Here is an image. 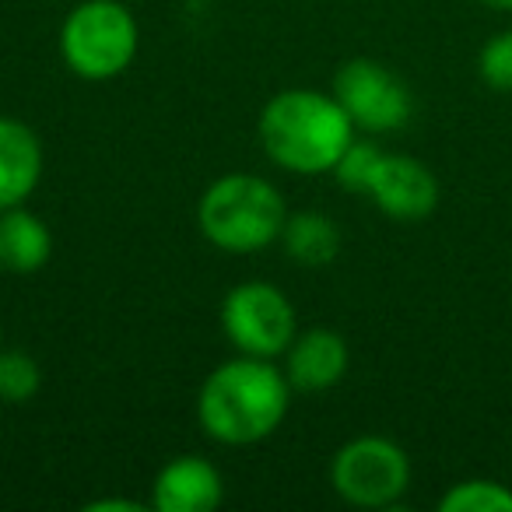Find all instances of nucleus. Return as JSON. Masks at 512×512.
I'll use <instances>...</instances> for the list:
<instances>
[{"label":"nucleus","instance_id":"nucleus-1","mask_svg":"<svg viewBox=\"0 0 512 512\" xmlns=\"http://www.w3.org/2000/svg\"><path fill=\"white\" fill-rule=\"evenodd\" d=\"M292 383L271 358L242 355L218 365L204 379L197 397V418L211 439L225 446H249L281 428L288 414Z\"/></svg>","mask_w":512,"mask_h":512},{"label":"nucleus","instance_id":"nucleus-2","mask_svg":"<svg viewBox=\"0 0 512 512\" xmlns=\"http://www.w3.org/2000/svg\"><path fill=\"white\" fill-rule=\"evenodd\" d=\"M260 141L274 165L299 176H320L334 172L337 158L355 141V123L334 95L288 88L260 113Z\"/></svg>","mask_w":512,"mask_h":512},{"label":"nucleus","instance_id":"nucleus-3","mask_svg":"<svg viewBox=\"0 0 512 512\" xmlns=\"http://www.w3.org/2000/svg\"><path fill=\"white\" fill-rule=\"evenodd\" d=\"M200 232L225 253H256L281 239L285 228V197L278 186L260 176L232 172L207 186L197 204Z\"/></svg>","mask_w":512,"mask_h":512},{"label":"nucleus","instance_id":"nucleus-4","mask_svg":"<svg viewBox=\"0 0 512 512\" xmlns=\"http://www.w3.org/2000/svg\"><path fill=\"white\" fill-rule=\"evenodd\" d=\"M60 53L78 78H116L137 57L134 15L120 0H81L60 29Z\"/></svg>","mask_w":512,"mask_h":512},{"label":"nucleus","instance_id":"nucleus-5","mask_svg":"<svg viewBox=\"0 0 512 512\" xmlns=\"http://www.w3.org/2000/svg\"><path fill=\"white\" fill-rule=\"evenodd\" d=\"M330 484L344 502L362 509H386L411 484V460L397 442L383 435H362L334 456Z\"/></svg>","mask_w":512,"mask_h":512},{"label":"nucleus","instance_id":"nucleus-6","mask_svg":"<svg viewBox=\"0 0 512 512\" xmlns=\"http://www.w3.org/2000/svg\"><path fill=\"white\" fill-rule=\"evenodd\" d=\"M221 330L253 358H274L295 341V309L267 281H242L221 302Z\"/></svg>","mask_w":512,"mask_h":512},{"label":"nucleus","instance_id":"nucleus-7","mask_svg":"<svg viewBox=\"0 0 512 512\" xmlns=\"http://www.w3.org/2000/svg\"><path fill=\"white\" fill-rule=\"evenodd\" d=\"M334 99L351 116L355 130L390 134L411 120V88L379 60H348L334 78Z\"/></svg>","mask_w":512,"mask_h":512},{"label":"nucleus","instance_id":"nucleus-8","mask_svg":"<svg viewBox=\"0 0 512 512\" xmlns=\"http://www.w3.org/2000/svg\"><path fill=\"white\" fill-rule=\"evenodd\" d=\"M369 197L383 214L397 221L428 218L439 204V179L432 176L425 162L407 155H386L372 179Z\"/></svg>","mask_w":512,"mask_h":512},{"label":"nucleus","instance_id":"nucleus-9","mask_svg":"<svg viewBox=\"0 0 512 512\" xmlns=\"http://www.w3.org/2000/svg\"><path fill=\"white\" fill-rule=\"evenodd\" d=\"M225 495L214 463L200 456H176L151 484V509L158 512H211Z\"/></svg>","mask_w":512,"mask_h":512},{"label":"nucleus","instance_id":"nucleus-10","mask_svg":"<svg viewBox=\"0 0 512 512\" xmlns=\"http://www.w3.org/2000/svg\"><path fill=\"white\" fill-rule=\"evenodd\" d=\"M348 372V344L341 334L327 327H313L306 334H295L288 344V365L285 376L292 390L302 393H320L337 386Z\"/></svg>","mask_w":512,"mask_h":512},{"label":"nucleus","instance_id":"nucleus-11","mask_svg":"<svg viewBox=\"0 0 512 512\" xmlns=\"http://www.w3.org/2000/svg\"><path fill=\"white\" fill-rule=\"evenodd\" d=\"M43 176V144L22 120L0 116V211L32 197Z\"/></svg>","mask_w":512,"mask_h":512},{"label":"nucleus","instance_id":"nucleus-12","mask_svg":"<svg viewBox=\"0 0 512 512\" xmlns=\"http://www.w3.org/2000/svg\"><path fill=\"white\" fill-rule=\"evenodd\" d=\"M53 253V235L43 218L22 204L0 211V267L11 274H36Z\"/></svg>","mask_w":512,"mask_h":512},{"label":"nucleus","instance_id":"nucleus-13","mask_svg":"<svg viewBox=\"0 0 512 512\" xmlns=\"http://www.w3.org/2000/svg\"><path fill=\"white\" fill-rule=\"evenodd\" d=\"M281 242H285L288 256L302 267H327L337 253H341V228L327 218V214H292L281 228Z\"/></svg>","mask_w":512,"mask_h":512},{"label":"nucleus","instance_id":"nucleus-14","mask_svg":"<svg viewBox=\"0 0 512 512\" xmlns=\"http://www.w3.org/2000/svg\"><path fill=\"white\" fill-rule=\"evenodd\" d=\"M442 512H512V491L498 481H460L439 498Z\"/></svg>","mask_w":512,"mask_h":512},{"label":"nucleus","instance_id":"nucleus-15","mask_svg":"<svg viewBox=\"0 0 512 512\" xmlns=\"http://www.w3.org/2000/svg\"><path fill=\"white\" fill-rule=\"evenodd\" d=\"M39 386H43V372H39L36 358L25 351L0 348V400L4 404H29L36 400Z\"/></svg>","mask_w":512,"mask_h":512},{"label":"nucleus","instance_id":"nucleus-16","mask_svg":"<svg viewBox=\"0 0 512 512\" xmlns=\"http://www.w3.org/2000/svg\"><path fill=\"white\" fill-rule=\"evenodd\" d=\"M383 158H386V151H379L372 141H358L355 137L334 165L337 183H341L348 193H369L372 179H376L379 165H383Z\"/></svg>","mask_w":512,"mask_h":512},{"label":"nucleus","instance_id":"nucleus-17","mask_svg":"<svg viewBox=\"0 0 512 512\" xmlns=\"http://www.w3.org/2000/svg\"><path fill=\"white\" fill-rule=\"evenodd\" d=\"M477 74L491 92H512V29L498 32L495 39L481 46Z\"/></svg>","mask_w":512,"mask_h":512},{"label":"nucleus","instance_id":"nucleus-18","mask_svg":"<svg viewBox=\"0 0 512 512\" xmlns=\"http://www.w3.org/2000/svg\"><path fill=\"white\" fill-rule=\"evenodd\" d=\"M109 509L141 512V502H123V498H102V502H88V512H109Z\"/></svg>","mask_w":512,"mask_h":512},{"label":"nucleus","instance_id":"nucleus-19","mask_svg":"<svg viewBox=\"0 0 512 512\" xmlns=\"http://www.w3.org/2000/svg\"><path fill=\"white\" fill-rule=\"evenodd\" d=\"M481 4H488L495 11H512V0H481Z\"/></svg>","mask_w":512,"mask_h":512},{"label":"nucleus","instance_id":"nucleus-20","mask_svg":"<svg viewBox=\"0 0 512 512\" xmlns=\"http://www.w3.org/2000/svg\"><path fill=\"white\" fill-rule=\"evenodd\" d=\"M0 341H4V330H0Z\"/></svg>","mask_w":512,"mask_h":512}]
</instances>
